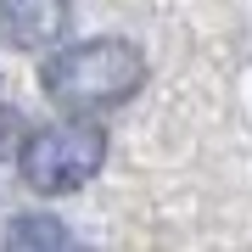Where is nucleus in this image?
<instances>
[{"mask_svg":"<svg viewBox=\"0 0 252 252\" xmlns=\"http://www.w3.org/2000/svg\"><path fill=\"white\" fill-rule=\"evenodd\" d=\"M6 252H84V241L62 224V219H51V213H23L17 224H11Z\"/></svg>","mask_w":252,"mask_h":252,"instance_id":"4","label":"nucleus"},{"mask_svg":"<svg viewBox=\"0 0 252 252\" xmlns=\"http://www.w3.org/2000/svg\"><path fill=\"white\" fill-rule=\"evenodd\" d=\"M73 0H0V45L11 51H45L67 34Z\"/></svg>","mask_w":252,"mask_h":252,"instance_id":"3","label":"nucleus"},{"mask_svg":"<svg viewBox=\"0 0 252 252\" xmlns=\"http://www.w3.org/2000/svg\"><path fill=\"white\" fill-rule=\"evenodd\" d=\"M107 162V135L84 118H62V124L34 129L17 146V168L39 196H67V190L90 185Z\"/></svg>","mask_w":252,"mask_h":252,"instance_id":"2","label":"nucleus"},{"mask_svg":"<svg viewBox=\"0 0 252 252\" xmlns=\"http://www.w3.org/2000/svg\"><path fill=\"white\" fill-rule=\"evenodd\" d=\"M45 95L56 107H67L73 118L107 112L118 101H129L146 84V56L129 45V39H79V45L51 51L45 73H39Z\"/></svg>","mask_w":252,"mask_h":252,"instance_id":"1","label":"nucleus"}]
</instances>
